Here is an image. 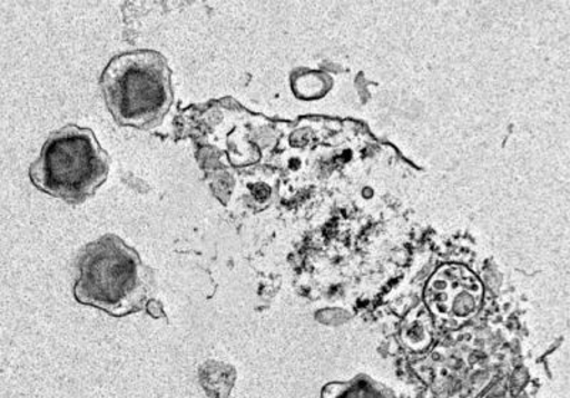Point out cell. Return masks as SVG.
<instances>
[{"instance_id": "1", "label": "cell", "mask_w": 570, "mask_h": 398, "mask_svg": "<svg viewBox=\"0 0 570 398\" xmlns=\"http://www.w3.org/2000/svg\"><path fill=\"white\" fill-rule=\"evenodd\" d=\"M151 293L150 269L115 235L89 243L79 255L75 296L80 304L121 318L145 309Z\"/></svg>"}, {"instance_id": "4", "label": "cell", "mask_w": 570, "mask_h": 398, "mask_svg": "<svg viewBox=\"0 0 570 398\" xmlns=\"http://www.w3.org/2000/svg\"><path fill=\"white\" fill-rule=\"evenodd\" d=\"M483 288L480 279L462 265H445L426 285L425 302L430 314L451 326H460L481 308Z\"/></svg>"}, {"instance_id": "3", "label": "cell", "mask_w": 570, "mask_h": 398, "mask_svg": "<svg viewBox=\"0 0 570 398\" xmlns=\"http://www.w3.org/2000/svg\"><path fill=\"white\" fill-rule=\"evenodd\" d=\"M109 173L107 157L94 131L68 126L45 142L42 155L30 167V180L40 191L66 202L94 196Z\"/></svg>"}, {"instance_id": "2", "label": "cell", "mask_w": 570, "mask_h": 398, "mask_svg": "<svg viewBox=\"0 0 570 398\" xmlns=\"http://www.w3.org/2000/svg\"><path fill=\"white\" fill-rule=\"evenodd\" d=\"M101 91L120 126L150 130L169 113L171 71L165 58L153 50L119 54L101 76Z\"/></svg>"}, {"instance_id": "5", "label": "cell", "mask_w": 570, "mask_h": 398, "mask_svg": "<svg viewBox=\"0 0 570 398\" xmlns=\"http://www.w3.org/2000/svg\"><path fill=\"white\" fill-rule=\"evenodd\" d=\"M432 319L430 310L420 308L410 316L404 326V340L414 350H424L431 344Z\"/></svg>"}]
</instances>
